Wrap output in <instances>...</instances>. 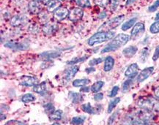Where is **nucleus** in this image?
Instances as JSON below:
<instances>
[{
    "instance_id": "1",
    "label": "nucleus",
    "mask_w": 159,
    "mask_h": 125,
    "mask_svg": "<svg viewBox=\"0 0 159 125\" xmlns=\"http://www.w3.org/2000/svg\"><path fill=\"white\" fill-rule=\"evenodd\" d=\"M129 35L126 34H119L116 37H114L113 40L106 45V46L101 50V53H105L111 51H115L125 45L130 40Z\"/></svg>"
},
{
    "instance_id": "2",
    "label": "nucleus",
    "mask_w": 159,
    "mask_h": 125,
    "mask_svg": "<svg viewBox=\"0 0 159 125\" xmlns=\"http://www.w3.org/2000/svg\"><path fill=\"white\" fill-rule=\"evenodd\" d=\"M115 33L114 32H98L94 34L87 41V43L90 46H93L96 44L103 43V42L109 41L114 38Z\"/></svg>"
},
{
    "instance_id": "3",
    "label": "nucleus",
    "mask_w": 159,
    "mask_h": 125,
    "mask_svg": "<svg viewBox=\"0 0 159 125\" xmlns=\"http://www.w3.org/2000/svg\"><path fill=\"white\" fill-rule=\"evenodd\" d=\"M125 19V15H121L118 16L113 18L109 21H106L104 24H102L98 29V32H109L111 29H116L122 24Z\"/></svg>"
},
{
    "instance_id": "4",
    "label": "nucleus",
    "mask_w": 159,
    "mask_h": 125,
    "mask_svg": "<svg viewBox=\"0 0 159 125\" xmlns=\"http://www.w3.org/2000/svg\"><path fill=\"white\" fill-rule=\"evenodd\" d=\"M138 105L144 110H159V102L154 98H143L138 102Z\"/></svg>"
},
{
    "instance_id": "5",
    "label": "nucleus",
    "mask_w": 159,
    "mask_h": 125,
    "mask_svg": "<svg viewBox=\"0 0 159 125\" xmlns=\"http://www.w3.org/2000/svg\"><path fill=\"white\" fill-rule=\"evenodd\" d=\"M29 22V18L24 14H20L12 16L10 19V24L15 27L23 26Z\"/></svg>"
},
{
    "instance_id": "6",
    "label": "nucleus",
    "mask_w": 159,
    "mask_h": 125,
    "mask_svg": "<svg viewBox=\"0 0 159 125\" xmlns=\"http://www.w3.org/2000/svg\"><path fill=\"white\" fill-rule=\"evenodd\" d=\"M145 31V26L143 23L138 22L133 26V28L132 29L131 32V40H136L139 38L143 35V33Z\"/></svg>"
},
{
    "instance_id": "7",
    "label": "nucleus",
    "mask_w": 159,
    "mask_h": 125,
    "mask_svg": "<svg viewBox=\"0 0 159 125\" xmlns=\"http://www.w3.org/2000/svg\"><path fill=\"white\" fill-rule=\"evenodd\" d=\"M38 83V80L35 77L30 76H23L20 78V85L23 86H34Z\"/></svg>"
},
{
    "instance_id": "8",
    "label": "nucleus",
    "mask_w": 159,
    "mask_h": 125,
    "mask_svg": "<svg viewBox=\"0 0 159 125\" xmlns=\"http://www.w3.org/2000/svg\"><path fill=\"white\" fill-rule=\"evenodd\" d=\"M84 11L79 8H74L70 10L68 15V19L72 22H77L82 19Z\"/></svg>"
},
{
    "instance_id": "9",
    "label": "nucleus",
    "mask_w": 159,
    "mask_h": 125,
    "mask_svg": "<svg viewBox=\"0 0 159 125\" xmlns=\"http://www.w3.org/2000/svg\"><path fill=\"white\" fill-rule=\"evenodd\" d=\"M153 71H154V67H146V68L142 69V70L139 73L138 76H137V82H138V83H142V82L145 81L146 79H147V78L151 76L152 73H153Z\"/></svg>"
},
{
    "instance_id": "10",
    "label": "nucleus",
    "mask_w": 159,
    "mask_h": 125,
    "mask_svg": "<svg viewBox=\"0 0 159 125\" xmlns=\"http://www.w3.org/2000/svg\"><path fill=\"white\" fill-rule=\"evenodd\" d=\"M139 71H140V67L136 63H133L129 67H128L127 69L125 72V76L127 78L132 79V78H135L136 76L139 75Z\"/></svg>"
},
{
    "instance_id": "11",
    "label": "nucleus",
    "mask_w": 159,
    "mask_h": 125,
    "mask_svg": "<svg viewBox=\"0 0 159 125\" xmlns=\"http://www.w3.org/2000/svg\"><path fill=\"white\" fill-rule=\"evenodd\" d=\"M69 10L66 8L64 7H60V8L57 9L54 12V17L57 21H61L64 19H65L67 17H68L69 15Z\"/></svg>"
},
{
    "instance_id": "12",
    "label": "nucleus",
    "mask_w": 159,
    "mask_h": 125,
    "mask_svg": "<svg viewBox=\"0 0 159 125\" xmlns=\"http://www.w3.org/2000/svg\"><path fill=\"white\" fill-rule=\"evenodd\" d=\"M58 30V25L54 22H48L43 25L42 28L43 32L46 35L55 34Z\"/></svg>"
},
{
    "instance_id": "13",
    "label": "nucleus",
    "mask_w": 159,
    "mask_h": 125,
    "mask_svg": "<svg viewBox=\"0 0 159 125\" xmlns=\"http://www.w3.org/2000/svg\"><path fill=\"white\" fill-rule=\"evenodd\" d=\"M79 67L77 65H73L65 71L64 80L67 82L71 81L79 71Z\"/></svg>"
},
{
    "instance_id": "14",
    "label": "nucleus",
    "mask_w": 159,
    "mask_h": 125,
    "mask_svg": "<svg viewBox=\"0 0 159 125\" xmlns=\"http://www.w3.org/2000/svg\"><path fill=\"white\" fill-rule=\"evenodd\" d=\"M61 55V52L58 51H44V52L41 53L40 54V57L43 60L49 61L54 59L58 58Z\"/></svg>"
},
{
    "instance_id": "15",
    "label": "nucleus",
    "mask_w": 159,
    "mask_h": 125,
    "mask_svg": "<svg viewBox=\"0 0 159 125\" xmlns=\"http://www.w3.org/2000/svg\"><path fill=\"white\" fill-rule=\"evenodd\" d=\"M4 46L5 47L14 50V51H23V50L27 49L29 47L28 45H25L19 42H8L5 43Z\"/></svg>"
},
{
    "instance_id": "16",
    "label": "nucleus",
    "mask_w": 159,
    "mask_h": 125,
    "mask_svg": "<svg viewBox=\"0 0 159 125\" xmlns=\"http://www.w3.org/2000/svg\"><path fill=\"white\" fill-rule=\"evenodd\" d=\"M28 10L32 14H40L41 13V7L39 2L37 0H32L28 4Z\"/></svg>"
},
{
    "instance_id": "17",
    "label": "nucleus",
    "mask_w": 159,
    "mask_h": 125,
    "mask_svg": "<svg viewBox=\"0 0 159 125\" xmlns=\"http://www.w3.org/2000/svg\"><path fill=\"white\" fill-rule=\"evenodd\" d=\"M138 51V48L135 46H130L128 47L125 48L122 51V54L126 58H131L136 54Z\"/></svg>"
},
{
    "instance_id": "18",
    "label": "nucleus",
    "mask_w": 159,
    "mask_h": 125,
    "mask_svg": "<svg viewBox=\"0 0 159 125\" xmlns=\"http://www.w3.org/2000/svg\"><path fill=\"white\" fill-rule=\"evenodd\" d=\"M114 66H115V59L113 57L111 56H106L104 60V70L105 72H109L113 69Z\"/></svg>"
},
{
    "instance_id": "19",
    "label": "nucleus",
    "mask_w": 159,
    "mask_h": 125,
    "mask_svg": "<svg viewBox=\"0 0 159 125\" xmlns=\"http://www.w3.org/2000/svg\"><path fill=\"white\" fill-rule=\"evenodd\" d=\"M68 98L73 104H78L83 101V96L81 94V93L70 92L68 94Z\"/></svg>"
},
{
    "instance_id": "20",
    "label": "nucleus",
    "mask_w": 159,
    "mask_h": 125,
    "mask_svg": "<svg viewBox=\"0 0 159 125\" xmlns=\"http://www.w3.org/2000/svg\"><path fill=\"white\" fill-rule=\"evenodd\" d=\"M61 7V2L59 0H51L46 5V9L48 12H55Z\"/></svg>"
},
{
    "instance_id": "21",
    "label": "nucleus",
    "mask_w": 159,
    "mask_h": 125,
    "mask_svg": "<svg viewBox=\"0 0 159 125\" xmlns=\"http://www.w3.org/2000/svg\"><path fill=\"white\" fill-rule=\"evenodd\" d=\"M33 91L37 94H44L46 93V82L43 81L42 83H37V85L34 86V88H33Z\"/></svg>"
},
{
    "instance_id": "22",
    "label": "nucleus",
    "mask_w": 159,
    "mask_h": 125,
    "mask_svg": "<svg viewBox=\"0 0 159 125\" xmlns=\"http://www.w3.org/2000/svg\"><path fill=\"white\" fill-rule=\"evenodd\" d=\"M136 21H137V18H133V19H131L130 20L125 22L124 24L122 25V28H121V29H122V31H127L128 29H131L132 26L135 24V23L136 22Z\"/></svg>"
},
{
    "instance_id": "23",
    "label": "nucleus",
    "mask_w": 159,
    "mask_h": 125,
    "mask_svg": "<svg viewBox=\"0 0 159 125\" xmlns=\"http://www.w3.org/2000/svg\"><path fill=\"white\" fill-rule=\"evenodd\" d=\"M90 81L87 78H83V79H76L73 81V86L74 87H83L84 86L89 84Z\"/></svg>"
},
{
    "instance_id": "24",
    "label": "nucleus",
    "mask_w": 159,
    "mask_h": 125,
    "mask_svg": "<svg viewBox=\"0 0 159 125\" xmlns=\"http://www.w3.org/2000/svg\"><path fill=\"white\" fill-rule=\"evenodd\" d=\"M89 58V56H82V57H75V58L72 59L70 61H68V62H67V64L68 65H75L77 63H82V62H84L86 59H87Z\"/></svg>"
},
{
    "instance_id": "25",
    "label": "nucleus",
    "mask_w": 159,
    "mask_h": 125,
    "mask_svg": "<svg viewBox=\"0 0 159 125\" xmlns=\"http://www.w3.org/2000/svg\"><path fill=\"white\" fill-rule=\"evenodd\" d=\"M120 97H116L115 98V99L112 100L111 101L109 102V105H108V108H107V112L109 113H111L112 112V110L115 109V107L117 106V104H118L119 103H120Z\"/></svg>"
},
{
    "instance_id": "26",
    "label": "nucleus",
    "mask_w": 159,
    "mask_h": 125,
    "mask_svg": "<svg viewBox=\"0 0 159 125\" xmlns=\"http://www.w3.org/2000/svg\"><path fill=\"white\" fill-rule=\"evenodd\" d=\"M86 117L84 116H79V117H73L71 119V124L73 125H81L84 124L86 120Z\"/></svg>"
},
{
    "instance_id": "27",
    "label": "nucleus",
    "mask_w": 159,
    "mask_h": 125,
    "mask_svg": "<svg viewBox=\"0 0 159 125\" xmlns=\"http://www.w3.org/2000/svg\"><path fill=\"white\" fill-rule=\"evenodd\" d=\"M104 84H105V83L102 81H96L95 83H94L93 86H91V91L94 93L98 92L99 91H100L101 89L103 88V86H104Z\"/></svg>"
},
{
    "instance_id": "28",
    "label": "nucleus",
    "mask_w": 159,
    "mask_h": 125,
    "mask_svg": "<svg viewBox=\"0 0 159 125\" xmlns=\"http://www.w3.org/2000/svg\"><path fill=\"white\" fill-rule=\"evenodd\" d=\"M63 116V111L62 110H57L54 112L53 113H51L50 115V119L51 120H55V121H57V120H60L62 118Z\"/></svg>"
},
{
    "instance_id": "29",
    "label": "nucleus",
    "mask_w": 159,
    "mask_h": 125,
    "mask_svg": "<svg viewBox=\"0 0 159 125\" xmlns=\"http://www.w3.org/2000/svg\"><path fill=\"white\" fill-rule=\"evenodd\" d=\"M149 53H150V51H149V49L148 48H144L142 50V51H141L140 53V59L142 62H146V60L147 59L148 56H149Z\"/></svg>"
},
{
    "instance_id": "30",
    "label": "nucleus",
    "mask_w": 159,
    "mask_h": 125,
    "mask_svg": "<svg viewBox=\"0 0 159 125\" xmlns=\"http://www.w3.org/2000/svg\"><path fill=\"white\" fill-rule=\"evenodd\" d=\"M34 100H35V97L33 94H30V93L25 94L24 95L22 96V97H21V101L24 103H31V102H33Z\"/></svg>"
},
{
    "instance_id": "31",
    "label": "nucleus",
    "mask_w": 159,
    "mask_h": 125,
    "mask_svg": "<svg viewBox=\"0 0 159 125\" xmlns=\"http://www.w3.org/2000/svg\"><path fill=\"white\" fill-rule=\"evenodd\" d=\"M82 109L83 110V111H84L87 113L89 114H94L95 113V111H94V108L92 107V105L90 103H87V104H84L82 105Z\"/></svg>"
},
{
    "instance_id": "32",
    "label": "nucleus",
    "mask_w": 159,
    "mask_h": 125,
    "mask_svg": "<svg viewBox=\"0 0 159 125\" xmlns=\"http://www.w3.org/2000/svg\"><path fill=\"white\" fill-rule=\"evenodd\" d=\"M133 81L132 79H130L129 78V79L126 80V81L122 83V92H128V91L131 89V86L133 85Z\"/></svg>"
},
{
    "instance_id": "33",
    "label": "nucleus",
    "mask_w": 159,
    "mask_h": 125,
    "mask_svg": "<svg viewBox=\"0 0 159 125\" xmlns=\"http://www.w3.org/2000/svg\"><path fill=\"white\" fill-rule=\"evenodd\" d=\"M81 8H90L91 6L90 0H74Z\"/></svg>"
},
{
    "instance_id": "34",
    "label": "nucleus",
    "mask_w": 159,
    "mask_h": 125,
    "mask_svg": "<svg viewBox=\"0 0 159 125\" xmlns=\"http://www.w3.org/2000/svg\"><path fill=\"white\" fill-rule=\"evenodd\" d=\"M150 32L152 34H157L159 32V20L155 21L151 25L150 27Z\"/></svg>"
},
{
    "instance_id": "35",
    "label": "nucleus",
    "mask_w": 159,
    "mask_h": 125,
    "mask_svg": "<svg viewBox=\"0 0 159 125\" xmlns=\"http://www.w3.org/2000/svg\"><path fill=\"white\" fill-rule=\"evenodd\" d=\"M43 108L45 109V111L47 113H49L50 115L55 111V106H54V105L52 103H47V104L43 105Z\"/></svg>"
},
{
    "instance_id": "36",
    "label": "nucleus",
    "mask_w": 159,
    "mask_h": 125,
    "mask_svg": "<svg viewBox=\"0 0 159 125\" xmlns=\"http://www.w3.org/2000/svg\"><path fill=\"white\" fill-rule=\"evenodd\" d=\"M103 59L101 58V57H98V58H95V59H93L92 60H90L89 62V65L91 66V67H93V66H95L97 65H99V64L102 63L103 62Z\"/></svg>"
},
{
    "instance_id": "37",
    "label": "nucleus",
    "mask_w": 159,
    "mask_h": 125,
    "mask_svg": "<svg viewBox=\"0 0 159 125\" xmlns=\"http://www.w3.org/2000/svg\"><path fill=\"white\" fill-rule=\"evenodd\" d=\"M159 8V0H156L153 5L148 8V11L149 12H155Z\"/></svg>"
},
{
    "instance_id": "38",
    "label": "nucleus",
    "mask_w": 159,
    "mask_h": 125,
    "mask_svg": "<svg viewBox=\"0 0 159 125\" xmlns=\"http://www.w3.org/2000/svg\"><path fill=\"white\" fill-rule=\"evenodd\" d=\"M94 2L96 5L105 8L108 5V3L109 2V0H94Z\"/></svg>"
},
{
    "instance_id": "39",
    "label": "nucleus",
    "mask_w": 159,
    "mask_h": 125,
    "mask_svg": "<svg viewBox=\"0 0 159 125\" xmlns=\"http://www.w3.org/2000/svg\"><path fill=\"white\" fill-rule=\"evenodd\" d=\"M119 89H120V88H119L118 86H114L112 88V89L111 90V92H110V94H109V97H115V96H116L117 94V93H118Z\"/></svg>"
},
{
    "instance_id": "40",
    "label": "nucleus",
    "mask_w": 159,
    "mask_h": 125,
    "mask_svg": "<svg viewBox=\"0 0 159 125\" xmlns=\"http://www.w3.org/2000/svg\"><path fill=\"white\" fill-rule=\"evenodd\" d=\"M110 5H111V8L113 10H115L118 7L119 3H120V0H109Z\"/></svg>"
},
{
    "instance_id": "41",
    "label": "nucleus",
    "mask_w": 159,
    "mask_h": 125,
    "mask_svg": "<svg viewBox=\"0 0 159 125\" xmlns=\"http://www.w3.org/2000/svg\"><path fill=\"white\" fill-rule=\"evenodd\" d=\"M5 125H26L25 123L22 121H16V120H10L6 123Z\"/></svg>"
},
{
    "instance_id": "42",
    "label": "nucleus",
    "mask_w": 159,
    "mask_h": 125,
    "mask_svg": "<svg viewBox=\"0 0 159 125\" xmlns=\"http://www.w3.org/2000/svg\"><path fill=\"white\" fill-rule=\"evenodd\" d=\"M40 19H41V20H43L45 23H48L47 21L48 20V14H47V12H41V13H40Z\"/></svg>"
},
{
    "instance_id": "43",
    "label": "nucleus",
    "mask_w": 159,
    "mask_h": 125,
    "mask_svg": "<svg viewBox=\"0 0 159 125\" xmlns=\"http://www.w3.org/2000/svg\"><path fill=\"white\" fill-rule=\"evenodd\" d=\"M117 112H115V113H114L112 115L109 117V120H108V125H111L113 124L114 121L115 120V118L117 117Z\"/></svg>"
},
{
    "instance_id": "44",
    "label": "nucleus",
    "mask_w": 159,
    "mask_h": 125,
    "mask_svg": "<svg viewBox=\"0 0 159 125\" xmlns=\"http://www.w3.org/2000/svg\"><path fill=\"white\" fill-rule=\"evenodd\" d=\"M103 98H104V94H103V93H97V94H95V96H94V100L96 102L102 100Z\"/></svg>"
},
{
    "instance_id": "45",
    "label": "nucleus",
    "mask_w": 159,
    "mask_h": 125,
    "mask_svg": "<svg viewBox=\"0 0 159 125\" xmlns=\"http://www.w3.org/2000/svg\"><path fill=\"white\" fill-rule=\"evenodd\" d=\"M158 59H159V46L155 50V52L153 53V60L157 61Z\"/></svg>"
},
{
    "instance_id": "46",
    "label": "nucleus",
    "mask_w": 159,
    "mask_h": 125,
    "mask_svg": "<svg viewBox=\"0 0 159 125\" xmlns=\"http://www.w3.org/2000/svg\"><path fill=\"white\" fill-rule=\"evenodd\" d=\"M90 87L88 86H83L82 88L80 89V92H90Z\"/></svg>"
},
{
    "instance_id": "47",
    "label": "nucleus",
    "mask_w": 159,
    "mask_h": 125,
    "mask_svg": "<svg viewBox=\"0 0 159 125\" xmlns=\"http://www.w3.org/2000/svg\"><path fill=\"white\" fill-rule=\"evenodd\" d=\"M106 12H105V11H102L98 15V18L100 19H104V18H106Z\"/></svg>"
},
{
    "instance_id": "48",
    "label": "nucleus",
    "mask_w": 159,
    "mask_h": 125,
    "mask_svg": "<svg viewBox=\"0 0 159 125\" xmlns=\"http://www.w3.org/2000/svg\"><path fill=\"white\" fill-rule=\"evenodd\" d=\"M95 69L94 68V67H90V68H86L85 69V72L87 73H88V74H90V73L95 72Z\"/></svg>"
},
{
    "instance_id": "49",
    "label": "nucleus",
    "mask_w": 159,
    "mask_h": 125,
    "mask_svg": "<svg viewBox=\"0 0 159 125\" xmlns=\"http://www.w3.org/2000/svg\"><path fill=\"white\" fill-rule=\"evenodd\" d=\"M155 95L159 100V86L157 87L155 90Z\"/></svg>"
},
{
    "instance_id": "50",
    "label": "nucleus",
    "mask_w": 159,
    "mask_h": 125,
    "mask_svg": "<svg viewBox=\"0 0 159 125\" xmlns=\"http://www.w3.org/2000/svg\"><path fill=\"white\" fill-rule=\"evenodd\" d=\"M134 2H136V0H127V2H126V5H130L133 4Z\"/></svg>"
},
{
    "instance_id": "51",
    "label": "nucleus",
    "mask_w": 159,
    "mask_h": 125,
    "mask_svg": "<svg viewBox=\"0 0 159 125\" xmlns=\"http://www.w3.org/2000/svg\"><path fill=\"white\" fill-rule=\"evenodd\" d=\"M37 1H38L39 2H41V3H43V4H48V2H50L51 0H37Z\"/></svg>"
},
{
    "instance_id": "52",
    "label": "nucleus",
    "mask_w": 159,
    "mask_h": 125,
    "mask_svg": "<svg viewBox=\"0 0 159 125\" xmlns=\"http://www.w3.org/2000/svg\"><path fill=\"white\" fill-rule=\"evenodd\" d=\"M155 20H156V21L159 20V12L156 15V16H155Z\"/></svg>"
},
{
    "instance_id": "53",
    "label": "nucleus",
    "mask_w": 159,
    "mask_h": 125,
    "mask_svg": "<svg viewBox=\"0 0 159 125\" xmlns=\"http://www.w3.org/2000/svg\"><path fill=\"white\" fill-rule=\"evenodd\" d=\"M51 125H60L59 124V123H57V122H56V123H54V124H52Z\"/></svg>"
},
{
    "instance_id": "54",
    "label": "nucleus",
    "mask_w": 159,
    "mask_h": 125,
    "mask_svg": "<svg viewBox=\"0 0 159 125\" xmlns=\"http://www.w3.org/2000/svg\"><path fill=\"white\" fill-rule=\"evenodd\" d=\"M59 1H65V0H59Z\"/></svg>"
}]
</instances>
